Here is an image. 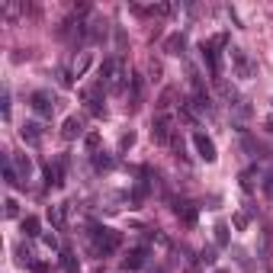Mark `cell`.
<instances>
[{"instance_id": "cell-1", "label": "cell", "mask_w": 273, "mask_h": 273, "mask_svg": "<svg viewBox=\"0 0 273 273\" xmlns=\"http://www.w3.org/2000/svg\"><path fill=\"white\" fill-rule=\"evenodd\" d=\"M94 241H97V254L100 257H106V254H113V251L122 244V234L119 232H113V228H100V225H94Z\"/></svg>"}, {"instance_id": "cell-2", "label": "cell", "mask_w": 273, "mask_h": 273, "mask_svg": "<svg viewBox=\"0 0 273 273\" xmlns=\"http://www.w3.org/2000/svg\"><path fill=\"white\" fill-rule=\"evenodd\" d=\"M29 106H32V113L42 116V119H52V113H55V103H52V97H48L45 90H36V94L29 97Z\"/></svg>"}, {"instance_id": "cell-3", "label": "cell", "mask_w": 273, "mask_h": 273, "mask_svg": "<svg viewBox=\"0 0 273 273\" xmlns=\"http://www.w3.org/2000/svg\"><path fill=\"white\" fill-rule=\"evenodd\" d=\"M193 145H196V151H199V157H203L206 164H212L218 157L215 155V141H212L206 132H193Z\"/></svg>"}, {"instance_id": "cell-4", "label": "cell", "mask_w": 273, "mask_h": 273, "mask_svg": "<svg viewBox=\"0 0 273 273\" xmlns=\"http://www.w3.org/2000/svg\"><path fill=\"white\" fill-rule=\"evenodd\" d=\"M151 138L161 141V145H167V141L174 138V135H171V116H164V113H161V116L151 122Z\"/></svg>"}, {"instance_id": "cell-5", "label": "cell", "mask_w": 273, "mask_h": 273, "mask_svg": "<svg viewBox=\"0 0 273 273\" xmlns=\"http://www.w3.org/2000/svg\"><path fill=\"white\" fill-rule=\"evenodd\" d=\"M145 254H148L145 248H132L122 257V267H125V270H138V267H145Z\"/></svg>"}, {"instance_id": "cell-6", "label": "cell", "mask_w": 273, "mask_h": 273, "mask_svg": "<svg viewBox=\"0 0 273 273\" xmlns=\"http://www.w3.org/2000/svg\"><path fill=\"white\" fill-rule=\"evenodd\" d=\"M20 135H23L26 145H39V141H42V125H39V122H23Z\"/></svg>"}, {"instance_id": "cell-7", "label": "cell", "mask_w": 273, "mask_h": 273, "mask_svg": "<svg viewBox=\"0 0 273 273\" xmlns=\"http://www.w3.org/2000/svg\"><path fill=\"white\" fill-rule=\"evenodd\" d=\"M80 132H84V125H80V119H78V116H68V119H64V129H61V135H64L68 141L80 138Z\"/></svg>"}, {"instance_id": "cell-8", "label": "cell", "mask_w": 273, "mask_h": 273, "mask_svg": "<svg viewBox=\"0 0 273 273\" xmlns=\"http://www.w3.org/2000/svg\"><path fill=\"white\" fill-rule=\"evenodd\" d=\"M174 212H177V215L183 218L187 225H196V206H193V203H187V199H183V203L174 206Z\"/></svg>"}, {"instance_id": "cell-9", "label": "cell", "mask_w": 273, "mask_h": 273, "mask_svg": "<svg viewBox=\"0 0 273 273\" xmlns=\"http://www.w3.org/2000/svg\"><path fill=\"white\" fill-rule=\"evenodd\" d=\"M13 167H16V174H20V180H32V164H29V157L26 155H16V161H13Z\"/></svg>"}, {"instance_id": "cell-10", "label": "cell", "mask_w": 273, "mask_h": 273, "mask_svg": "<svg viewBox=\"0 0 273 273\" xmlns=\"http://www.w3.org/2000/svg\"><path fill=\"white\" fill-rule=\"evenodd\" d=\"M232 58H234V64H238V74H241V78H251V61H248V55H244L241 48H232Z\"/></svg>"}, {"instance_id": "cell-11", "label": "cell", "mask_w": 273, "mask_h": 273, "mask_svg": "<svg viewBox=\"0 0 273 273\" xmlns=\"http://www.w3.org/2000/svg\"><path fill=\"white\" fill-rule=\"evenodd\" d=\"M113 164H116V161H113L106 151H97V155H94V167H97V171H109Z\"/></svg>"}, {"instance_id": "cell-12", "label": "cell", "mask_w": 273, "mask_h": 273, "mask_svg": "<svg viewBox=\"0 0 273 273\" xmlns=\"http://www.w3.org/2000/svg\"><path fill=\"white\" fill-rule=\"evenodd\" d=\"M61 264H64V273H80V267H78V260H74V254H71L68 248L61 251Z\"/></svg>"}, {"instance_id": "cell-13", "label": "cell", "mask_w": 273, "mask_h": 273, "mask_svg": "<svg viewBox=\"0 0 273 273\" xmlns=\"http://www.w3.org/2000/svg\"><path fill=\"white\" fill-rule=\"evenodd\" d=\"M23 232H26V238H36V234H39V218H36V215H26V218H23Z\"/></svg>"}, {"instance_id": "cell-14", "label": "cell", "mask_w": 273, "mask_h": 273, "mask_svg": "<svg viewBox=\"0 0 273 273\" xmlns=\"http://www.w3.org/2000/svg\"><path fill=\"white\" fill-rule=\"evenodd\" d=\"M215 244H218V248H225V244H228V225H225V222H218V225H215Z\"/></svg>"}, {"instance_id": "cell-15", "label": "cell", "mask_w": 273, "mask_h": 273, "mask_svg": "<svg viewBox=\"0 0 273 273\" xmlns=\"http://www.w3.org/2000/svg\"><path fill=\"white\" fill-rule=\"evenodd\" d=\"M164 48H167V52H171V55H180L177 48H183V36H171V39H167V45H164Z\"/></svg>"}, {"instance_id": "cell-16", "label": "cell", "mask_w": 273, "mask_h": 273, "mask_svg": "<svg viewBox=\"0 0 273 273\" xmlns=\"http://www.w3.org/2000/svg\"><path fill=\"white\" fill-rule=\"evenodd\" d=\"M16 212H20V209H16V199H7V203H3V215L16 218Z\"/></svg>"}, {"instance_id": "cell-17", "label": "cell", "mask_w": 273, "mask_h": 273, "mask_svg": "<svg viewBox=\"0 0 273 273\" xmlns=\"http://www.w3.org/2000/svg\"><path fill=\"white\" fill-rule=\"evenodd\" d=\"M84 145L97 155V148H100V135H97V132H94V135H87V138H84Z\"/></svg>"}, {"instance_id": "cell-18", "label": "cell", "mask_w": 273, "mask_h": 273, "mask_svg": "<svg viewBox=\"0 0 273 273\" xmlns=\"http://www.w3.org/2000/svg\"><path fill=\"white\" fill-rule=\"evenodd\" d=\"M171 97H174V90L167 87V90L161 94V100H157V106H161V109H167V106H171Z\"/></svg>"}, {"instance_id": "cell-19", "label": "cell", "mask_w": 273, "mask_h": 273, "mask_svg": "<svg viewBox=\"0 0 273 273\" xmlns=\"http://www.w3.org/2000/svg\"><path fill=\"white\" fill-rule=\"evenodd\" d=\"M87 68H90V55H84V58H80V61H78V68H74V74H78V78H80V74H84Z\"/></svg>"}, {"instance_id": "cell-20", "label": "cell", "mask_w": 273, "mask_h": 273, "mask_svg": "<svg viewBox=\"0 0 273 273\" xmlns=\"http://www.w3.org/2000/svg\"><path fill=\"white\" fill-rule=\"evenodd\" d=\"M203 264H215V248H203Z\"/></svg>"}, {"instance_id": "cell-21", "label": "cell", "mask_w": 273, "mask_h": 273, "mask_svg": "<svg viewBox=\"0 0 273 273\" xmlns=\"http://www.w3.org/2000/svg\"><path fill=\"white\" fill-rule=\"evenodd\" d=\"M3 119H10V94L3 90Z\"/></svg>"}, {"instance_id": "cell-22", "label": "cell", "mask_w": 273, "mask_h": 273, "mask_svg": "<svg viewBox=\"0 0 273 273\" xmlns=\"http://www.w3.org/2000/svg\"><path fill=\"white\" fill-rule=\"evenodd\" d=\"M58 78H61V84H64V87H71V84H74V80H71V74H68V71H61Z\"/></svg>"}, {"instance_id": "cell-23", "label": "cell", "mask_w": 273, "mask_h": 273, "mask_svg": "<svg viewBox=\"0 0 273 273\" xmlns=\"http://www.w3.org/2000/svg\"><path fill=\"white\" fill-rule=\"evenodd\" d=\"M264 190H267V193H273V177H267V187Z\"/></svg>"}, {"instance_id": "cell-24", "label": "cell", "mask_w": 273, "mask_h": 273, "mask_svg": "<svg viewBox=\"0 0 273 273\" xmlns=\"http://www.w3.org/2000/svg\"><path fill=\"white\" fill-rule=\"evenodd\" d=\"M264 125H267V129L273 132V116H267V119H264Z\"/></svg>"}]
</instances>
